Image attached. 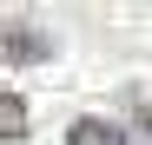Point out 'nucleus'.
Masks as SVG:
<instances>
[{
    "mask_svg": "<svg viewBox=\"0 0 152 145\" xmlns=\"http://www.w3.org/2000/svg\"><path fill=\"white\" fill-rule=\"evenodd\" d=\"M40 59H53V40L33 20H0V66H40Z\"/></svg>",
    "mask_w": 152,
    "mask_h": 145,
    "instance_id": "1",
    "label": "nucleus"
},
{
    "mask_svg": "<svg viewBox=\"0 0 152 145\" xmlns=\"http://www.w3.org/2000/svg\"><path fill=\"white\" fill-rule=\"evenodd\" d=\"M66 145H132L113 119H73L66 125Z\"/></svg>",
    "mask_w": 152,
    "mask_h": 145,
    "instance_id": "2",
    "label": "nucleus"
},
{
    "mask_svg": "<svg viewBox=\"0 0 152 145\" xmlns=\"http://www.w3.org/2000/svg\"><path fill=\"white\" fill-rule=\"evenodd\" d=\"M7 138H27V99L13 86H0V145Z\"/></svg>",
    "mask_w": 152,
    "mask_h": 145,
    "instance_id": "3",
    "label": "nucleus"
},
{
    "mask_svg": "<svg viewBox=\"0 0 152 145\" xmlns=\"http://www.w3.org/2000/svg\"><path fill=\"white\" fill-rule=\"evenodd\" d=\"M145 132H152V106H145Z\"/></svg>",
    "mask_w": 152,
    "mask_h": 145,
    "instance_id": "4",
    "label": "nucleus"
}]
</instances>
